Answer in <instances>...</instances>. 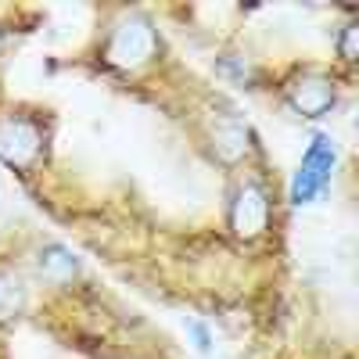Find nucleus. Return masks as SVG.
<instances>
[{
	"label": "nucleus",
	"instance_id": "nucleus-1",
	"mask_svg": "<svg viewBox=\"0 0 359 359\" xmlns=\"http://www.w3.org/2000/svg\"><path fill=\"white\" fill-rule=\"evenodd\" d=\"M165 54L169 43L162 25L144 8H111L90 47V57L101 72L130 83L151 76L165 62Z\"/></svg>",
	"mask_w": 359,
	"mask_h": 359
},
{
	"label": "nucleus",
	"instance_id": "nucleus-2",
	"mask_svg": "<svg viewBox=\"0 0 359 359\" xmlns=\"http://www.w3.org/2000/svg\"><path fill=\"white\" fill-rule=\"evenodd\" d=\"M57 123L54 111L33 101L0 104V169L18 176L22 184L43 176L54 158Z\"/></svg>",
	"mask_w": 359,
	"mask_h": 359
},
{
	"label": "nucleus",
	"instance_id": "nucleus-3",
	"mask_svg": "<svg viewBox=\"0 0 359 359\" xmlns=\"http://www.w3.org/2000/svg\"><path fill=\"white\" fill-rule=\"evenodd\" d=\"M280 198L266 165H252L230 176L223 194V230L237 248H259L277 230Z\"/></svg>",
	"mask_w": 359,
	"mask_h": 359
},
{
	"label": "nucleus",
	"instance_id": "nucleus-4",
	"mask_svg": "<svg viewBox=\"0 0 359 359\" xmlns=\"http://www.w3.org/2000/svg\"><path fill=\"white\" fill-rule=\"evenodd\" d=\"M348 79L341 69H334L331 62H291L277 72H269V90L277 94V101L302 123H327L345 101Z\"/></svg>",
	"mask_w": 359,
	"mask_h": 359
},
{
	"label": "nucleus",
	"instance_id": "nucleus-5",
	"mask_svg": "<svg viewBox=\"0 0 359 359\" xmlns=\"http://www.w3.org/2000/svg\"><path fill=\"white\" fill-rule=\"evenodd\" d=\"M201 144L208 158L219 169H226V176L262 165V140L255 133V126L226 101H216L205 111V130H201Z\"/></svg>",
	"mask_w": 359,
	"mask_h": 359
},
{
	"label": "nucleus",
	"instance_id": "nucleus-6",
	"mask_svg": "<svg viewBox=\"0 0 359 359\" xmlns=\"http://www.w3.org/2000/svg\"><path fill=\"white\" fill-rule=\"evenodd\" d=\"M341 165V144L331 130H313L306 147H302V158H298L291 180H287V205L291 208H309L316 205L334 184V172Z\"/></svg>",
	"mask_w": 359,
	"mask_h": 359
},
{
	"label": "nucleus",
	"instance_id": "nucleus-7",
	"mask_svg": "<svg viewBox=\"0 0 359 359\" xmlns=\"http://www.w3.org/2000/svg\"><path fill=\"white\" fill-rule=\"evenodd\" d=\"M29 277H36L50 287H72L83 280V259L62 241H36L25 259Z\"/></svg>",
	"mask_w": 359,
	"mask_h": 359
},
{
	"label": "nucleus",
	"instance_id": "nucleus-8",
	"mask_svg": "<svg viewBox=\"0 0 359 359\" xmlns=\"http://www.w3.org/2000/svg\"><path fill=\"white\" fill-rule=\"evenodd\" d=\"M33 309V277L22 259L0 255V331L15 327Z\"/></svg>",
	"mask_w": 359,
	"mask_h": 359
},
{
	"label": "nucleus",
	"instance_id": "nucleus-9",
	"mask_svg": "<svg viewBox=\"0 0 359 359\" xmlns=\"http://www.w3.org/2000/svg\"><path fill=\"white\" fill-rule=\"evenodd\" d=\"M212 69L219 79H226L230 86H241V90H262V83L269 79V72L241 47H219L212 57Z\"/></svg>",
	"mask_w": 359,
	"mask_h": 359
},
{
	"label": "nucleus",
	"instance_id": "nucleus-10",
	"mask_svg": "<svg viewBox=\"0 0 359 359\" xmlns=\"http://www.w3.org/2000/svg\"><path fill=\"white\" fill-rule=\"evenodd\" d=\"M331 65L341 69L345 76H352L359 65V18L355 15L334 29V62Z\"/></svg>",
	"mask_w": 359,
	"mask_h": 359
},
{
	"label": "nucleus",
	"instance_id": "nucleus-11",
	"mask_svg": "<svg viewBox=\"0 0 359 359\" xmlns=\"http://www.w3.org/2000/svg\"><path fill=\"white\" fill-rule=\"evenodd\" d=\"M184 331H187V341L194 345V352L198 355H216V331H212V327H208L201 316H187L184 320Z\"/></svg>",
	"mask_w": 359,
	"mask_h": 359
}]
</instances>
